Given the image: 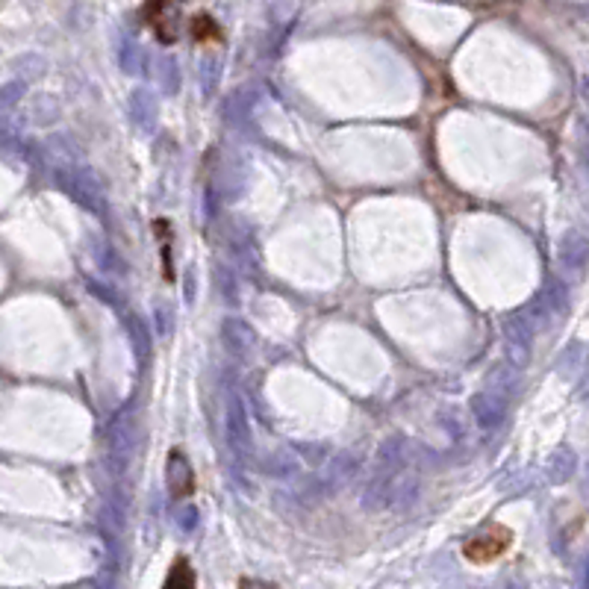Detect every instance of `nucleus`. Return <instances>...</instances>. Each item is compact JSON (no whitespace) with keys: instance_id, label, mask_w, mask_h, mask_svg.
<instances>
[{"instance_id":"f257e3e1","label":"nucleus","mask_w":589,"mask_h":589,"mask_svg":"<svg viewBox=\"0 0 589 589\" xmlns=\"http://www.w3.org/2000/svg\"><path fill=\"white\" fill-rule=\"evenodd\" d=\"M513 545V531L504 525H490L486 531H481L477 536H472L469 542L463 545V557L474 566H486L495 563L510 551Z\"/></svg>"},{"instance_id":"f03ea898","label":"nucleus","mask_w":589,"mask_h":589,"mask_svg":"<svg viewBox=\"0 0 589 589\" xmlns=\"http://www.w3.org/2000/svg\"><path fill=\"white\" fill-rule=\"evenodd\" d=\"M145 18L159 42H177V24H180V0H148Z\"/></svg>"},{"instance_id":"7ed1b4c3","label":"nucleus","mask_w":589,"mask_h":589,"mask_svg":"<svg viewBox=\"0 0 589 589\" xmlns=\"http://www.w3.org/2000/svg\"><path fill=\"white\" fill-rule=\"evenodd\" d=\"M168 490L175 499H189L195 492V474L183 451H171L168 457Z\"/></svg>"},{"instance_id":"20e7f679","label":"nucleus","mask_w":589,"mask_h":589,"mask_svg":"<svg viewBox=\"0 0 589 589\" xmlns=\"http://www.w3.org/2000/svg\"><path fill=\"white\" fill-rule=\"evenodd\" d=\"M198 581H195V572L189 568V563L183 560V557H177V563H175V568L168 572V577H166V586H171V589H192Z\"/></svg>"},{"instance_id":"39448f33","label":"nucleus","mask_w":589,"mask_h":589,"mask_svg":"<svg viewBox=\"0 0 589 589\" xmlns=\"http://www.w3.org/2000/svg\"><path fill=\"white\" fill-rule=\"evenodd\" d=\"M192 38H195V42H218L221 30L209 15H195V21H192Z\"/></svg>"},{"instance_id":"423d86ee","label":"nucleus","mask_w":589,"mask_h":589,"mask_svg":"<svg viewBox=\"0 0 589 589\" xmlns=\"http://www.w3.org/2000/svg\"><path fill=\"white\" fill-rule=\"evenodd\" d=\"M154 227L162 233L159 245H162V277L166 280H175V266H171V253H168V239H171V230H168V221H154Z\"/></svg>"}]
</instances>
